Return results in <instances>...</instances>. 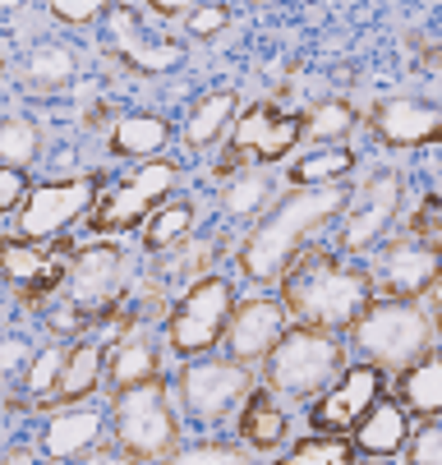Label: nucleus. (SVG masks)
Wrapping results in <instances>:
<instances>
[{"label":"nucleus","mask_w":442,"mask_h":465,"mask_svg":"<svg viewBox=\"0 0 442 465\" xmlns=\"http://www.w3.org/2000/svg\"><path fill=\"white\" fill-rule=\"evenodd\" d=\"M410 235H415L419 244L437 249V193H428V198H424V208H419V217L410 222Z\"/></svg>","instance_id":"79ce46f5"},{"label":"nucleus","mask_w":442,"mask_h":465,"mask_svg":"<svg viewBox=\"0 0 442 465\" xmlns=\"http://www.w3.org/2000/svg\"><path fill=\"white\" fill-rule=\"evenodd\" d=\"M368 465H388V460H378V456H368Z\"/></svg>","instance_id":"49530a36"},{"label":"nucleus","mask_w":442,"mask_h":465,"mask_svg":"<svg viewBox=\"0 0 442 465\" xmlns=\"http://www.w3.org/2000/svg\"><path fill=\"white\" fill-rule=\"evenodd\" d=\"M152 378H162V351H157V341L148 337L143 327L124 331V337H115L102 351V382L115 396L139 387V382H152Z\"/></svg>","instance_id":"f3484780"},{"label":"nucleus","mask_w":442,"mask_h":465,"mask_svg":"<svg viewBox=\"0 0 442 465\" xmlns=\"http://www.w3.org/2000/svg\"><path fill=\"white\" fill-rule=\"evenodd\" d=\"M350 189L346 184H319V189H290L281 203L249 231V240L240 244V272L259 286L281 282V272L290 268V258L309 244V235H319L328 222L341 217Z\"/></svg>","instance_id":"f03ea898"},{"label":"nucleus","mask_w":442,"mask_h":465,"mask_svg":"<svg viewBox=\"0 0 442 465\" xmlns=\"http://www.w3.org/2000/svg\"><path fill=\"white\" fill-rule=\"evenodd\" d=\"M355 171V153L350 148H319V153H309L290 166V180L300 189H319V184H341L346 175Z\"/></svg>","instance_id":"bb28decb"},{"label":"nucleus","mask_w":442,"mask_h":465,"mask_svg":"<svg viewBox=\"0 0 442 465\" xmlns=\"http://www.w3.org/2000/svg\"><path fill=\"white\" fill-rule=\"evenodd\" d=\"M93 203H97V175L33 184L24 193V203H19V240L24 244H42V240L65 235V226L79 222Z\"/></svg>","instance_id":"9d476101"},{"label":"nucleus","mask_w":442,"mask_h":465,"mask_svg":"<svg viewBox=\"0 0 442 465\" xmlns=\"http://www.w3.org/2000/svg\"><path fill=\"white\" fill-rule=\"evenodd\" d=\"M189 231H194V203H166L152 213V222L143 226V244L148 253H166L171 244H180Z\"/></svg>","instance_id":"7c9ffc66"},{"label":"nucleus","mask_w":442,"mask_h":465,"mask_svg":"<svg viewBox=\"0 0 442 465\" xmlns=\"http://www.w3.org/2000/svg\"><path fill=\"white\" fill-rule=\"evenodd\" d=\"M102 438V411H60L46 433H42V451L51 460H79L83 451H93Z\"/></svg>","instance_id":"aec40b11"},{"label":"nucleus","mask_w":442,"mask_h":465,"mask_svg":"<svg viewBox=\"0 0 442 465\" xmlns=\"http://www.w3.org/2000/svg\"><path fill=\"white\" fill-rule=\"evenodd\" d=\"M46 327L55 331V337H79V331L88 327V318H83V313L65 300V304H55V309L46 313Z\"/></svg>","instance_id":"a19ab883"},{"label":"nucleus","mask_w":442,"mask_h":465,"mask_svg":"<svg viewBox=\"0 0 442 465\" xmlns=\"http://www.w3.org/2000/svg\"><path fill=\"white\" fill-rule=\"evenodd\" d=\"M111 19V42H115V55L124 60V64H134L139 74H166V70H175V64L184 60V51L175 46V42H152L143 28H139V15L134 10H111L106 15Z\"/></svg>","instance_id":"a211bd4d"},{"label":"nucleus","mask_w":442,"mask_h":465,"mask_svg":"<svg viewBox=\"0 0 442 465\" xmlns=\"http://www.w3.org/2000/svg\"><path fill=\"white\" fill-rule=\"evenodd\" d=\"M286 309L277 295H249L240 304H231V318L221 327V346H226V360L231 364H263L272 355V346L286 337Z\"/></svg>","instance_id":"f8f14e48"},{"label":"nucleus","mask_w":442,"mask_h":465,"mask_svg":"<svg viewBox=\"0 0 442 465\" xmlns=\"http://www.w3.org/2000/svg\"><path fill=\"white\" fill-rule=\"evenodd\" d=\"M51 15H55V19H65V24H88V19H102L106 10L97 5V0H79V5H70V0H55Z\"/></svg>","instance_id":"37998d69"},{"label":"nucleus","mask_w":442,"mask_h":465,"mask_svg":"<svg viewBox=\"0 0 442 465\" xmlns=\"http://www.w3.org/2000/svg\"><path fill=\"white\" fill-rule=\"evenodd\" d=\"M254 369L231 364L226 355L217 360H184L180 378H175V396H180V411L184 420H194L203 429L226 424L231 415H240V406L254 396Z\"/></svg>","instance_id":"423d86ee"},{"label":"nucleus","mask_w":442,"mask_h":465,"mask_svg":"<svg viewBox=\"0 0 442 465\" xmlns=\"http://www.w3.org/2000/svg\"><path fill=\"white\" fill-rule=\"evenodd\" d=\"M401 198H406V184L397 171H373L350 198H346V208H341V235L337 244L346 253H364L373 249L378 240H383L401 213Z\"/></svg>","instance_id":"9b49d317"},{"label":"nucleus","mask_w":442,"mask_h":465,"mask_svg":"<svg viewBox=\"0 0 442 465\" xmlns=\"http://www.w3.org/2000/svg\"><path fill=\"white\" fill-rule=\"evenodd\" d=\"M79 465H139V460H134L130 451H120L115 442H97L93 451L79 456Z\"/></svg>","instance_id":"c03bdc74"},{"label":"nucleus","mask_w":442,"mask_h":465,"mask_svg":"<svg viewBox=\"0 0 442 465\" xmlns=\"http://www.w3.org/2000/svg\"><path fill=\"white\" fill-rule=\"evenodd\" d=\"M397 406L406 415L437 420V411H442V364H437V351H428L424 360H415L397 378Z\"/></svg>","instance_id":"412c9836"},{"label":"nucleus","mask_w":442,"mask_h":465,"mask_svg":"<svg viewBox=\"0 0 442 465\" xmlns=\"http://www.w3.org/2000/svg\"><path fill=\"white\" fill-rule=\"evenodd\" d=\"M304 134V120L300 115H281L277 106L259 102V106H249L240 111L235 120V143L221 162V180L235 175L244 162H281Z\"/></svg>","instance_id":"ddd939ff"},{"label":"nucleus","mask_w":442,"mask_h":465,"mask_svg":"<svg viewBox=\"0 0 442 465\" xmlns=\"http://www.w3.org/2000/svg\"><path fill=\"white\" fill-rule=\"evenodd\" d=\"M281 309L295 318V327L313 331H350V322L378 300L368 268L350 258H337L332 249H300L290 258V268L281 272Z\"/></svg>","instance_id":"f257e3e1"},{"label":"nucleus","mask_w":442,"mask_h":465,"mask_svg":"<svg viewBox=\"0 0 442 465\" xmlns=\"http://www.w3.org/2000/svg\"><path fill=\"white\" fill-rule=\"evenodd\" d=\"M180 184V166L175 162H166V157H152V162H143L130 180H120L106 198H97V203L88 208L93 213V231L97 235H120V231H134V226H143L152 213H157V203Z\"/></svg>","instance_id":"0eeeda50"},{"label":"nucleus","mask_w":442,"mask_h":465,"mask_svg":"<svg viewBox=\"0 0 442 465\" xmlns=\"http://www.w3.org/2000/svg\"><path fill=\"white\" fill-rule=\"evenodd\" d=\"M0 74H5V64H0Z\"/></svg>","instance_id":"de8ad7c7"},{"label":"nucleus","mask_w":442,"mask_h":465,"mask_svg":"<svg viewBox=\"0 0 442 465\" xmlns=\"http://www.w3.org/2000/svg\"><path fill=\"white\" fill-rule=\"evenodd\" d=\"M406 442H410V451H406L410 465H442V424L437 420H424L419 433H410Z\"/></svg>","instance_id":"e433bc0d"},{"label":"nucleus","mask_w":442,"mask_h":465,"mask_svg":"<svg viewBox=\"0 0 442 465\" xmlns=\"http://www.w3.org/2000/svg\"><path fill=\"white\" fill-rule=\"evenodd\" d=\"M152 15H162V19H189V15H194V5H184V0H152Z\"/></svg>","instance_id":"a18cd8bd"},{"label":"nucleus","mask_w":442,"mask_h":465,"mask_svg":"<svg viewBox=\"0 0 442 465\" xmlns=\"http://www.w3.org/2000/svg\"><path fill=\"white\" fill-rule=\"evenodd\" d=\"M65 355H70V346H46V351L33 355V364H28V391L33 396H51L55 391V378H60Z\"/></svg>","instance_id":"c9c22d12"},{"label":"nucleus","mask_w":442,"mask_h":465,"mask_svg":"<svg viewBox=\"0 0 442 465\" xmlns=\"http://www.w3.org/2000/svg\"><path fill=\"white\" fill-rule=\"evenodd\" d=\"M102 387V346L93 341H79L70 346L65 364H60V378H55V401L60 406H74V401H88V396Z\"/></svg>","instance_id":"4be33fe9"},{"label":"nucleus","mask_w":442,"mask_h":465,"mask_svg":"<svg viewBox=\"0 0 442 465\" xmlns=\"http://www.w3.org/2000/svg\"><path fill=\"white\" fill-rule=\"evenodd\" d=\"M346 364L350 360L341 337H328V331H313V327H286V337L263 360V382H268L263 391L286 396V401H319L341 378Z\"/></svg>","instance_id":"20e7f679"},{"label":"nucleus","mask_w":442,"mask_h":465,"mask_svg":"<svg viewBox=\"0 0 442 465\" xmlns=\"http://www.w3.org/2000/svg\"><path fill=\"white\" fill-rule=\"evenodd\" d=\"M24 74H28V88L33 93H55V88H65L74 79V55L65 46H37L24 64Z\"/></svg>","instance_id":"c85d7f7f"},{"label":"nucleus","mask_w":442,"mask_h":465,"mask_svg":"<svg viewBox=\"0 0 442 465\" xmlns=\"http://www.w3.org/2000/svg\"><path fill=\"white\" fill-rule=\"evenodd\" d=\"M368 129H373V139L388 143V148H433L437 134H442V115H437L433 102L392 97L383 106H373Z\"/></svg>","instance_id":"dca6fc26"},{"label":"nucleus","mask_w":442,"mask_h":465,"mask_svg":"<svg viewBox=\"0 0 442 465\" xmlns=\"http://www.w3.org/2000/svg\"><path fill=\"white\" fill-rule=\"evenodd\" d=\"M65 277H70V304L88 322H102L124 300V286H130V253L120 244H88V249L74 253Z\"/></svg>","instance_id":"1a4fd4ad"},{"label":"nucleus","mask_w":442,"mask_h":465,"mask_svg":"<svg viewBox=\"0 0 442 465\" xmlns=\"http://www.w3.org/2000/svg\"><path fill=\"white\" fill-rule=\"evenodd\" d=\"M115 447L139 465H162L180 451V411L162 378L115 396Z\"/></svg>","instance_id":"39448f33"},{"label":"nucleus","mask_w":442,"mask_h":465,"mask_svg":"<svg viewBox=\"0 0 442 465\" xmlns=\"http://www.w3.org/2000/svg\"><path fill=\"white\" fill-rule=\"evenodd\" d=\"M268 189H272V180H268L263 171L240 166V171L226 175V184H221V208H226L231 217H254V213L263 208Z\"/></svg>","instance_id":"cd10ccee"},{"label":"nucleus","mask_w":442,"mask_h":465,"mask_svg":"<svg viewBox=\"0 0 442 465\" xmlns=\"http://www.w3.org/2000/svg\"><path fill=\"white\" fill-rule=\"evenodd\" d=\"M277 465H355L350 438H304L295 451H286Z\"/></svg>","instance_id":"72a5a7b5"},{"label":"nucleus","mask_w":442,"mask_h":465,"mask_svg":"<svg viewBox=\"0 0 442 465\" xmlns=\"http://www.w3.org/2000/svg\"><path fill=\"white\" fill-rule=\"evenodd\" d=\"M37 153H42V129H37L28 115H10V120H0V166L24 171Z\"/></svg>","instance_id":"c756f323"},{"label":"nucleus","mask_w":442,"mask_h":465,"mask_svg":"<svg viewBox=\"0 0 442 465\" xmlns=\"http://www.w3.org/2000/svg\"><path fill=\"white\" fill-rule=\"evenodd\" d=\"M60 282H65V262H60V258H51L46 262V272L42 277H33L28 286H24V304H37V300H46Z\"/></svg>","instance_id":"ea45409f"},{"label":"nucleus","mask_w":442,"mask_h":465,"mask_svg":"<svg viewBox=\"0 0 442 465\" xmlns=\"http://www.w3.org/2000/svg\"><path fill=\"white\" fill-rule=\"evenodd\" d=\"M383 387L388 378L368 369V364H346L341 378L319 396V406H313V429H323L328 438H341L346 429H355L373 401H383Z\"/></svg>","instance_id":"2eb2a0df"},{"label":"nucleus","mask_w":442,"mask_h":465,"mask_svg":"<svg viewBox=\"0 0 442 465\" xmlns=\"http://www.w3.org/2000/svg\"><path fill=\"white\" fill-rule=\"evenodd\" d=\"M171 143V124L162 115H124L111 129V153L115 157H162V148Z\"/></svg>","instance_id":"5701e85b"},{"label":"nucleus","mask_w":442,"mask_h":465,"mask_svg":"<svg viewBox=\"0 0 442 465\" xmlns=\"http://www.w3.org/2000/svg\"><path fill=\"white\" fill-rule=\"evenodd\" d=\"M235 93L226 88V93H208L194 111H189V120H184V148H212L221 134H226V124L235 120Z\"/></svg>","instance_id":"393cba45"},{"label":"nucleus","mask_w":442,"mask_h":465,"mask_svg":"<svg viewBox=\"0 0 442 465\" xmlns=\"http://www.w3.org/2000/svg\"><path fill=\"white\" fill-rule=\"evenodd\" d=\"M240 433H244V442L254 447V451L281 447V438H286V411L277 406V396H268V391L254 387V396L240 406Z\"/></svg>","instance_id":"b1692460"},{"label":"nucleus","mask_w":442,"mask_h":465,"mask_svg":"<svg viewBox=\"0 0 442 465\" xmlns=\"http://www.w3.org/2000/svg\"><path fill=\"white\" fill-rule=\"evenodd\" d=\"M300 120H304V134L319 139V143H337V139H346L350 129H355L350 102H319L309 115H300Z\"/></svg>","instance_id":"473e14b6"},{"label":"nucleus","mask_w":442,"mask_h":465,"mask_svg":"<svg viewBox=\"0 0 442 465\" xmlns=\"http://www.w3.org/2000/svg\"><path fill=\"white\" fill-rule=\"evenodd\" d=\"M51 253L42 244H24V240H0V282H15V286H28L33 277L46 272Z\"/></svg>","instance_id":"2f4dec72"},{"label":"nucleus","mask_w":442,"mask_h":465,"mask_svg":"<svg viewBox=\"0 0 442 465\" xmlns=\"http://www.w3.org/2000/svg\"><path fill=\"white\" fill-rule=\"evenodd\" d=\"M162 465H259V460L235 442H199V447H180Z\"/></svg>","instance_id":"f704fd0d"},{"label":"nucleus","mask_w":442,"mask_h":465,"mask_svg":"<svg viewBox=\"0 0 442 465\" xmlns=\"http://www.w3.org/2000/svg\"><path fill=\"white\" fill-rule=\"evenodd\" d=\"M406 438H410V415L383 396V401H373L368 415L355 424V442L350 447H359V451H368L378 460H388V456H397L406 447Z\"/></svg>","instance_id":"6ab92c4d"},{"label":"nucleus","mask_w":442,"mask_h":465,"mask_svg":"<svg viewBox=\"0 0 442 465\" xmlns=\"http://www.w3.org/2000/svg\"><path fill=\"white\" fill-rule=\"evenodd\" d=\"M226 24H231L226 5H194V15H189V33H194V37H212Z\"/></svg>","instance_id":"58836bf2"},{"label":"nucleus","mask_w":442,"mask_h":465,"mask_svg":"<svg viewBox=\"0 0 442 465\" xmlns=\"http://www.w3.org/2000/svg\"><path fill=\"white\" fill-rule=\"evenodd\" d=\"M368 282H373V295L383 300H415L424 286L437 282V249L419 244L415 235H401L378 249Z\"/></svg>","instance_id":"4468645a"},{"label":"nucleus","mask_w":442,"mask_h":465,"mask_svg":"<svg viewBox=\"0 0 442 465\" xmlns=\"http://www.w3.org/2000/svg\"><path fill=\"white\" fill-rule=\"evenodd\" d=\"M231 304H235V291L221 277H203L199 286H189L180 295V304L171 309V318H166V346L180 360L208 355L221 341V327L231 318Z\"/></svg>","instance_id":"6e6552de"},{"label":"nucleus","mask_w":442,"mask_h":465,"mask_svg":"<svg viewBox=\"0 0 442 465\" xmlns=\"http://www.w3.org/2000/svg\"><path fill=\"white\" fill-rule=\"evenodd\" d=\"M212 253H217V240H189L184 249H175L171 258L157 262V286H175V291L184 295L189 286L203 282Z\"/></svg>","instance_id":"a878e982"},{"label":"nucleus","mask_w":442,"mask_h":465,"mask_svg":"<svg viewBox=\"0 0 442 465\" xmlns=\"http://www.w3.org/2000/svg\"><path fill=\"white\" fill-rule=\"evenodd\" d=\"M24 193H28V175H24V171H10V166H0V217H5V213H19Z\"/></svg>","instance_id":"4c0bfd02"},{"label":"nucleus","mask_w":442,"mask_h":465,"mask_svg":"<svg viewBox=\"0 0 442 465\" xmlns=\"http://www.w3.org/2000/svg\"><path fill=\"white\" fill-rule=\"evenodd\" d=\"M350 346L378 373H406L415 360L437 351V327L419 313L415 300H373L350 322Z\"/></svg>","instance_id":"7ed1b4c3"}]
</instances>
